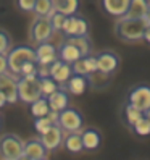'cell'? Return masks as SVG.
Instances as JSON below:
<instances>
[{"instance_id": "obj_10", "label": "cell", "mask_w": 150, "mask_h": 160, "mask_svg": "<svg viewBox=\"0 0 150 160\" xmlns=\"http://www.w3.org/2000/svg\"><path fill=\"white\" fill-rule=\"evenodd\" d=\"M23 158L27 160H45L49 158V150L44 146L41 138H31L23 144Z\"/></svg>"}, {"instance_id": "obj_3", "label": "cell", "mask_w": 150, "mask_h": 160, "mask_svg": "<svg viewBox=\"0 0 150 160\" xmlns=\"http://www.w3.org/2000/svg\"><path fill=\"white\" fill-rule=\"evenodd\" d=\"M42 97L41 92V81L37 74H26L18 76V100L29 105L31 102Z\"/></svg>"}, {"instance_id": "obj_13", "label": "cell", "mask_w": 150, "mask_h": 160, "mask_svg": "<svg viewBox=\"0 0 150 160\" xmlns=\"http://www.w3.org/2000/svg\"><path fill=\"white\" fill-rule=\"evenodd\" d=\"M73 74V67L71 63H66L60 58H57L53 63H50V70H49V76L53 78L60 86H65V82L70 79Z\"/></svg>"}, {"instance_id": "obj_21", "label": "cell", "mask_w": 150, "mask_h": 160, "mask_svg": "<svg viewBox=\"0 0 150 160\" xmlns=\"http://www.w3.org/2000/svg\"><path fill=\"white\" fill-rule=\"evenodd\" d=\"M61 146L66 149L70 154H81L82 150H84L81 133H79V131H70V133H65L63 144Z\"/></svg>"}, {"instance_id": "obj_9", "label": "cell", "mask_w": 150, "mask_h": 160, "mask_svg": "<svg viewBox=\"0 0 150 160\" xmlns=\"http://www.w3.org/2000/svg\"><path fill=\"white\" fill-rule=\"evenodd\" d=\"M95 57H97V71H100L102 74H107V76L111 78L119 68L121 60L118 57V53H115L113 50L99 52Z\"/></svg>"}, {"instance_id": "obj_12", "label": "cell", "mask_w": 150, "mask_h": 160, "mask_svg": "<svg viewBox=\"0 0 150 160\" xmlns=\"http://www.w3.org/2000/svg\"><path fill=\"white\" fill-rule=\"evenodd\" d=\"M0 91L5 94L8 103H16L18 100V76L10 71L0 74Z\"/></svg>"}, {"instance_id": "obj_25", "label": "cell", "mask_w": 150, "mask_h": 160, "mask_svg": "<svg viewBox=\"0 0 150 160\" xmlns=\"http://www.w3.org/2000/svg\"><path fill=\"white\" fill-rule=\"evenodd\" d=\"M140 117H144V112H140L139 108L133 107L131 103H124V108H123V120H124V123L126 126L131 129L133 128V125L136 123V121L140 118Z\"/></svg>"}, {"instance_id": "obj_6", "label": "cell", "mask_w": 150, "mask_h": 160, "mask_svg": "<svg viewBox=\"0 0 150 160\" xmlns=\"http://www.w3.org/2000/svg\"><path fill=\"white\" fill-rule=\"evenodd\" d=\"M57 123L60 125V128L65 133H70V131H81V128L84 126V118H82V113L78 108L68 105L66 108L58 112Z\"/></svg>"}, {"instance_id": "obj_17", "label": "cell", "mask_w": 150, "mask_h": 160, "mask_svg": "<svg viewBox=\"0 0 150 160\" xmlns=\"http://www.w3.org/2000/svg\"><path fill=\"white\" fill-rule=\"evenodd\" d=\"M73 67V73H78V74H84V76H90L97 71V57L95 55H86V57H81L78 58L74 63H71Z\"/></svg>"}, {"instance_id": "obj_16", "label": "cell", "mask_w": 150, "mask_h": 160, "mask_svg": "<svg viewBox=\"0 0 150 160\" xmlns=\"http://www.w3.org/2000/svg\"><path fill=\"white\" fill-rule=\"evenodd\" d=\"M90 86V82H89V78L87 76H84V74H78V73H73L70 79L65 82V88L71 96H82L84 92H86Z\"/></svg>"}, {"instance_id": "obj_18", "label": "cell", "mask_w": 150, "mask_h": 160, "mask_svg": "<svg viewBox=\"0 0 150 160\" xmlns=\"http://www.w3.org/2000/svg\"><path fill=\"white\" fill-rule=\"evenodd\" d=\"M131 0H100V7L108 16L121 18L128 12Z\"/></svg>"}, {"instance_id": "obj_15", "label": "cell", "mask_w": 150, "mask_h": 160, "mask_svg": "<svg viewBox=\"0 0 150 160\" xmlns=\"http://www.w3.org/2000/svg\"><path fill=\"white\" fill-rule=\"evenodd\" d=\"M81 139H82V146H84V150L87 152H94L97 150L100 146H102V134L97 128H92V126H87V128H81Z\"/></svg>"}, {"instance_id": "obj_14", "label": "cell", "mask_w": 150, "mask_h": 160, "mask_svg": "<svg viewBox=\"0 0 150 160\" xmlns=\"http://www.w3.org/2000/svg\"><path fill=\"white\" fill-rule=\"evenodd\" d=\"M34 50H36V58H37V63L39 65H50L58 58L57 47L50 41H45V42L34 45Z\"/></svg>"}, {"instance_id": "obj_38", "label": "cell", "mask_w": 150, "mask_h": 160, "mask_svg": "<svg viewBox=\"0 0 150 160\" xmlns=\"http://www.w3.org/2000/svg\"><path fill=\"white\" fill-rule=\"evenodd\" d=\"M2 125H3V118H2V115H0V128H2Z\"/></svg>"}, {"instance_id": "obj_30", "label": "cell", "mask_w": 150, "mask_h": 160, "mask_svg": "<svg viewBox=\"0 0 150 160\" xmlns=\"http://www.w3.org/2000/svg\"><path fill=\"white\" fill-rule=\"evenodd\" d=\"M12 47H13L12 36L8 34V31H5V29L0 28V53H7Z\"/></svg>"}, {"instance_id": "obj_35", "label": "cell", "mask_w": 150, "mask_h": 160, "mask_svg": "<svg viewBox=\"0 0 150 160\" xmlns=\"http://www.w3.org/2000/svg\"><path fill=\"white\" fill-rule=\"evenodd\" d=\"M7 103H8V100H7V97H5V94L0 91V108H3Z\"/></svg>"}, {"instance_id": "obj_8", "label": "cell", "mask_w": 150, "mask_h": 160, "mask_svg": "<svg viewBox=\"0 0 150 160\" xmlns=\"http://www.w3.org/2000/svg\"><path fill=\"white\" fill-rule=\"evenodd\" d=\"M126 102L133 107L144 112L150 107V86L148 84H137L131 88L126 94Z\"/></svg>"}, {"instance_id": "obj_1", "label": "cell", "mask_w": 150, "mask_h": 160, "mask_svg": "<svg viewBox=\"0 0 150 160\" xmlns=\"http://www.w3.org/2000/svg\"><path fill=\"white\" fill-rule=\"evenodd\" d=\"M147 21L144 18H129V16H121L116 18L115 23V36L123 42H139L144 37V31L147 28Z\"/></svg>"}, {"instance_id": "obj_11", "label": "cell", "mask_w": 150, "mask_h": 160, "mask_svg": "<svg viewBox=\"0 0 150 160\" xmlns=\"http://www.w3.org/2000/svg\"><path fill=\"white\" fill-rule=\"evenodd\" d=\"M41 141L44 146L47 147L49 152H55L61 144H63V138H65V131L60 128L58 123H53L47 131H44L42 134H39Z\"/></svg>"}, {"instance_id": "obj_34", "label": "cell", "mask_w": 150, "mask_h": 160, "mask_svg": "<svg viewBox=\"0 0 150 160\" xmlns=\"http://www.w3.org/2000/svg\"><path fill=\"white\" fill-rule=\"evenodd\" d=\"M142 41H145L148 45H150V24L145 28V31H144V37H142Z\"/></svg>"}, {"instance_id": "obj_19", "label": "cell", "mask_w": 150, "mask_h": 160, "mask_svg": "<svg viewBox=\"0 0 150 160\" xmlns=\"http://www.w3.org/2000/svg\"><path fill=\"white\" fill-rule=\"evenodd\" d=\"M47 100H49L50 110L61 112L63 108H66L70 105V92L60 86L57 91H53L50 96H47Z\"/></svg>"}, {"instance_id": "obj_33", "label": "cell", "mask_w": 150, "mask_h": 160, "mask_svg": "<svg viewBox=\"0 0 150 160\" xmlns=\"http://www.w3.org/2000/svg\"><path fill=\"white\" fill-rule=\"evenodd\" d=\"M8 73V60H7V53H0V74Z\"/></svg>"}, {"instance_id": "obj_2", "label": "cell", "mask_w": 150, "mask_h": 160, "mask_svg": "<svg viewBox=\"0 0 150 160\" xmlns=\"http://www.w3.org/2000/svg\"><path fill=\"white\" fill-rule=\"evenodd\" d=\"M7 60H8V71L15 76H20L23 65L27 62H37L36 58V50L31 45H15L7 52Z\"/></svg>"}, {"instance_id": "obj_29", "label": "cell", "mask_w": 150, "mask_h": 160, "mask_svg": "<svg viewBox=\"0 0 150 160\" xmlns=\"http://www.w3.org/2000/svg\"><path fill=\"white\" fill-rule=\"evenodd\" d=\"M39 81H41V92H42V96H45V97L50 96L53 91H57L60 88V84L53 78H50V76H39Z\"/></svg>"}, {"instance_id": "obj_37", "label": "cell", "mask_w": 150, "mask_h": 160, "mask_svg": "<svg viewBox=\"0 0 150 160\" xmlns=\"http://www.w3.org/2000/svg\"><path fill=\"white\" fill-rule=\"evenodd\" d=\"M144 117L148 120V123H150V107H148L147 110H144Z\"/></svg>"}, {"instance_id": "obj_4", "label": "cell", "mask_w": 150, "mask_h": 160, "mask_svg": "<svg viewBox=\"0 0 150 160\" xmlns=\"http://www.w3.org/2000/svg\"><path fill=\"white\" fill-rule=\"evenodd\" d=\"M53 34H55V31L50 23V18L49 16H36L31 23L27 37H29V42L32 45H37L41 42L50 41Z\"/></svg>"}, {"instance_id": "obj_28", "label": "cell", "mask_w": 150, "mask_h": 160, "mask_svg": "<svg viewBox=\"0 0 150 160\" xmlns=\"http://www.w3.org/2000/svg\"><path fill=\"white\" fill-rule=\"evenodd\" d=\"M133 133L139 138H147L150 136V123H148V120L145 117H140L136 123L133 125Z\"/></svg>"}, {"instance_id": "obj_22", "label": "cell", "mask_w": 150, "mask_h": 160, "mask_svg": "<svg viewBox=\"0 0 150 160\" xmlns=\"http://www.w3.org/2000/svg\"><path fill=\"white\" fill-rule=\"evenodd\" d=\"M53 10L63 15H76L79 12V0H53Z\"/></svg>"}, {"instance_id": "obj_23", "label": "cell", "mask_w": 150, "mask_h": 160, "mask_svg": "<svg viewBox=\"0 0 150 160\" xmlns=\"http://www.w3.org/2000/svg\"><path fill=\"white\" fill-rule=\"evenodd\" d=\"M150 5V0H131L128 12L124 16L129 18H144L147 13V8Z\"/></svg>"}, {"instance_id": "obj_27", "label": "cell", "mask_w": 150, "mask_h": 160, "mask_svg": "<svg viewBox=\"0 0 150 160\" xmlns=\"http://www.w3.org/2000/svg\"><path fill=\"white\" fill-rule=\"evenodd\" d=\"M53 12V0H36L34 15L36 16H50Z\"/></svg>"}, {"instance_id": "obj_31", "label": "cell", "mask_w": 150, "mask_h": 160, "mask_svg": "<svg viewBox=\"0 0 150 160\" xmlns=\"http://www.w3.org/2000/svg\"><path fill=\"white\" fill-rule=\"evenodd\" d=\"M50 23H52V26H53V31L55 32H60L61 31V28H63V23H65V18H66V15H63V13H60V12H52L50 13Z\"/></svg>"}, {"instance_id": "obj_7", "label": "cell", "mask_w": 150, "mask_h": 160, "mask_svg": "<svg viewBox=\"0 0 150 160\" xmlns=\"http://www.w3.org/2000/svg\"><path fill=\"white\" fill-rule=\"evenodd\" d=\"M65 37H73V36H89V23L84 16L81 15H70L65 18L63 28L60 31Z\"/></svg>"}, {"instance_id": "obj_5", "label": "cell", "mask_w": 150, "mask_h": 160, "mask_svg": "<svg viewBox=\"0 0 150 160\" xmlns=\"http://www.w3.org/2000/svg\"><path fill=\"white\" fill-rule=\"evenodd\" d=\"M23 144L24 141L13 133L0 136V158L3 160H20L23 158Z\"/></svg>"}, {"instance_id": "obj_24", "label": "cell", "mask_w": 150, "mask_h": 160, "mask_svg": "<svg viewBox=\"0 0 150 160\" xmlns=\"http://www.w3.org/2000/svg\"><path fill=\"white\" fill-rule=\"evenodd\" d=\"M29 113L34 118H39V117H45L50 113V105H49V100H47L45 96L39 97L37 100L29 103Z\"/></svg>"}, {"instance_id": "obj_20", "label": "cell", "mask_w": 150, "mask_h": 160, "mask_svg": "<svg viewBox=\"0 0 150 160\" xmlns=\"http://www.w3.org/2000/svg\"><path fill=\"white\" fill-rule=\"evenodd\" d=\"M57 53H58V58L66 62V63H74L78 58H81L79 49L73 42H70L66 37H65V41L57 47Z\"/></svg>"}, {"instance_id": "obj_32", "label": "cell", "mask_w": 150, "mask_h": 160, "mask_svg": "<svg viewBox=\"0 0 150 160\" xmlns=\"http://www.w3.org/2000/svg\"><path fill=\"white\" fill-rule=\"evenodd\" d=\"M18 10L23 12V13H32L34 12V5H36V0H15Z\"/></svg>"}, {"instance_id": "obj_26", "label": "cell", "mask_w": 150, "mask_h": 160, "mask_svg": "<svg viewBox=\"0 0 150 160\" xmlns=\"http://www.w3.org/2000/svg\"><path fill=\"white\" fill-rule=\"evenodd\" d=\"M66 39L79 49L81 57H86V55L92 53V44H90L89 36H73V37H66Z\"/></svg>"}, {"instance_id": "obj_36", "label": "cell", "mask_w": 150, "mask_h": 160, "mask_svg": "<svg viewBox=\"0 0 150 160\" xmlns=\"http://www.w3.org/2000/svg\"><path fill=\"white\" fill-rule=\"evenodd\" d=\"M144 20L147 21V24H150V5H148V8H147V13H145V16H144Z\"/></svg>"}]
</instances>
